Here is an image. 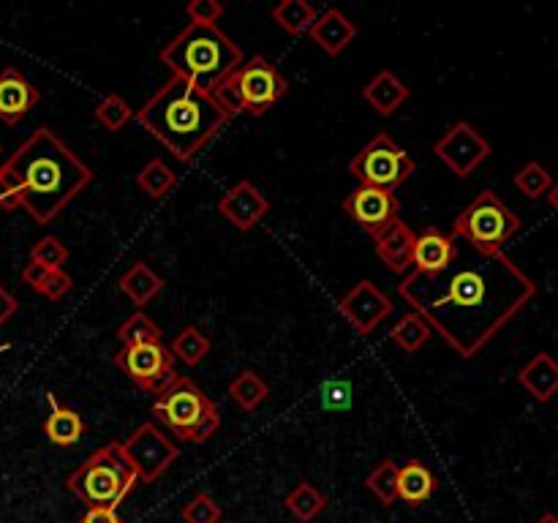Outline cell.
<instances>
[{
    "label": "cell",
    "mask_w": 558,
    "mask_h": 523,
    "mask_svg": "<svg viewBox=\"0 0 558 523\" xmlns=\"http://www.w3.org/2000/svg\"><path fill=\"white\" fill-rule=\"evenodd\" d=\"M398 294L463 360H472L537 297V283L505 251L483 256L458 245L456 262L441 276L412 270Z\"/></svg>",
    "instance_id": "obj_1"
},
{
    "label": "cell",
    "mask_w": 558,
    "mask_h": 523,
    "mask_svg": "<svg viewBox=\"0 0 558 523\" xmlns=\"http://www.w3.org/2000/svg\"><path fill=\"white\" fill-rule=\"evenodd\" d=\"M93 169L41 125L0 163V210H27L38 227H49L87 185Z\"/></svg>",
    "instance_id": "obj_2"
},
{
    "label": "cell",
    "mask_w": 558,
    "mask_h": 523,
    "mask_svg": "<svg viewBox=\"0 0 558 523\" xmlns=\"http://www.w3.org/2000/svg\"><path fill=\"white\" fill-rule=\"evenodd\" d=\"M134 120L150 131L178 161L191 163V158L229 123V114L213 96L178 76H169L167 85L158 87L136 109Z\"/></svg>",
    "instance_id": "obj_3"
},
{
    "label": "cell",
    "mask_w": 558,
    "mask_h": 523,
    "mask_svg": "<svg viewBox=\"0 0 558 523\" xmlns=\"http://www.w3.org/2000/svg\"><path fill=\"white\" fill-rule=\"evenodd\" d=\"M158 60L172 71V76L213 96L245 58L243 49L218 25H189L161 49Z\"/></svg>",
    "instance_id": "obj_4"
},
{
    "label": "cell",
    "mask_w": 558,
    "mask_h": 523,
    "mask_svg": "<svg viewBox=\"0 0 558 523\" xmlns=\"http://www.w3.org/2000/svg\"><path fill=\"white\" fill-rule=\"evenodd\" d=\"M136 483H140V477L131 469L129 458L123 455V445L120 441H109V445L98 447L90 458H85L69 474L65 488L76 499L85 501L87 507H109V510H118L125 501V496L134 490Z\"/></svg>",
    "instance_id": "obj_5"
},
{
    "label": "cell",
    "mask_w": 558,
    "mask_h": 523,
    "mask_svg": "<svg viewBox=\"0 0 558 523\" xmlns=\"http://www.w3.org/2000/svg\"><path fill=\"white\" fill-rule=\"evenodd\" d=\"M289 93V82L265 54H254V58L243 60L238 71L227 76L213 93L218 107L234 118V114H251V118H262L272 104L281 101Z\"/></svg>",
    "instance_id": "obj_6"
},
{
    "label": "cell",
    "mask_w": 558,
    "mask_h": 523,
    "mask_svg": "<svg viewBox=\"0 0 558 523\" xmlns=\"http://www.w3.org/2000/svg\"><path fill=\"white\" fill-rule=\"evenodd\" d=\"M521 232V218L505 205L496 191L485 188L458 212L452 223V238L463 240L472 251L483 256H496L505 251L515 234Z\"/></svg>",
    "instance_id": "obj_7"
},
{
    "label": "cell",
    "mask_w": 558,
    "mask_h": 523,
    "mask_svg": "<svg viewBox=\"0 0 558 523\" xmlns=\"http://www.w3.org/2000/svg\"><path fill=\"white\" fill-rule=\"evenodd\" d=\"M349 172L360 180V185H374V188H385L396 194V188H401L417 172V161L387 131H379L349 161Z\"/></svg>",
    "instance_id": "obj_8"
},
{
    "label": "cell",
    "mask_w": 558,
    "mask_h": 523,
    "mask_svg": "<svg viewBox=\"0 0 558 523\" xmlns=\"http://www.w3.org/2000/svg\"><path fill=\"white\" fill-rule=\"evenodd\" d=\"M210 406L213 398L205 396L199 390V385H194L189 376H178L169 390L156 396V401H153V417L163 428L172 430V436H178L180 441H189L191 430L199 425V419L205 417V412Z\"/></svg>",
    "instance_id": "obj_9"
},
{
    "label": "cell",
    "mask_w": 558,
    "mask_h": 523,
    "mask_svg": "<svg viewBox=\"0 0 558 523\" xmlns=\"http://www.w3.org/2000/svg\"><path fill=\"white\" fill-rule=\"evenodd\" d=\"M114 365L134 381L140 390L150 392L153 398L161 396L178 379L174 357L169 346L161 343H140V346H123L114 354Z\"/></svg>",
    "instance_id": "obj_10"
},
{
    "label": "cell",
    "mask_w": 558,
    "mask_h": 523,
    "mask_svg": "<svg viewBox=\"0 0 558 523\" xmlns=\"http://www.w3.org/2000/svg\"><path fill=\"white\" fill-rule=\"evenodd\" d=\"M123 445V455L129 458L131 469L136 472L140 483H156L169 466L180 458L178 445L163 434L158 425L142 423L140 428H134V434L129 436Z\"/></svg>",
    "instance_id": "obj_11"
},
{
    "label": "cell",
    "mask_w": 558,
    "mask_h": 523,
    "mask_svg": "<svg viewBox=\"0 0 558 523\" xmlns=\"http://www.w3.org/2000/svg\"><path fill=\"white\" fill-rule=\"evenodd\" d=\"M434 153L458 178H469L490 156V142L466 120H458L434 145Z\"/></svg>",
    "instance_id": "obj_12"
},
{
    "label": "cell",
    "mask_w": 558,
    "mask_h": 523,
    "mask_svg": "<svg viewBox=\"0 0 558 523\" xmlns=\"http://www.w3.org/2000/svg\"><path fill=\"white\" fill-rule=\"evenodd\" d=\"M392 300L390 294L381 292L374 281L363 278L354 283L341 300H338V314L354 327L357 336H371L387 316L392 314Z\"/></svg>",
    "instance_id": "obj_13"
},
{
    "label": "cell",
    "mask_w": 558,
    "mask_h": 523,
    "mask_svg": "<svg viewBox=\"0 0 558 523\" xmlns=\"http://www.w3.org/2000/svg\"><path fill=\"white\" fill-rule=\"evenodd\" d=\"M343 212L374 238L379 229L396 221L398 212H401V202H398V196L392 191L374 188V185H357L343 199Z\"/></svg>",
    "instance_id": "obj_14"
},
{
    "label": "cell",
    "mask_w": 558,
    "mask_h": 523,
    "mask_svg": "<svg viewBox=\"0 0 558 523\" xmlns=\"http://www.w3.org/2000/svg\"><path fill=\"white\" fill-rule=\"evenodd\" d=\"M218 212L232 223L238 232H251L262 218L270 212V202L251 180H240L218 199Z\"/></svg>",
    "instance_id": "obj_15"
},
{
    "label": "cell",
    "mask_w": 558,
    "mask_h": 523,
    "mask_svg": "<svg viewBox=\"0 0 558 523\" xmlns=\"http://www.w3.org/2000/svg\"><path fill=\"white\" fill-rule=\"evenodd\" d=\"M41 101L38 87L16 65L0 71V120L5 125H20Z\"/></svg>",
    "instance_id": "obj_16"
},
{
    "label": "cell",
    "mask_w": 558,
    "mask_h": 523,
    "mask_svg": "<svg viewBox=\"0 0 558 523\" xmlns=\"http://www.w3.org/2000/svg\"><path fill=\"white\" fill-rule=\"evenodd\" d=\"M456 256L458 240L436 227H428L425 232L417 234V240H414L412 265L414 272H420V276H441V272L456 262Z\"/></svg>",
    "instance_id": "obj_17"
},
{
    "label": "cell",
    "mask_w": 558,
    "mask_h": 523,
    "mask_svg": "<svg viewBox=\"0 0 558 523\" xmlns=\"http://www.w3.org/2000/svg\"><path fill=\"white\" fill-rule=\"evenodd\" d=\"M414 240H417V232L407 221L396 218V221H390L385 229H379L374 234L376 256L385 262L387 270H392L396 276H403L409 270V265H412Z\"/></svg>",
    "instance_id": "obj_18"
},
{
    "label": "cell",
    "mask_w": 558,
    "mask_h": 523,
    "mask_svg": "<svg viewBox=\"0 0 558 523\" xmlns=\"http://www.w3.org/2000/svg\"><path fill=\"white\" fill-rule=\"evenodd\" d=\"M308 36L311 41L319 44L322 52H327L330 58H338L357 38V25L341 9H327L325 14L316 16Z\"/></svg>",
    "instance_id": "obj_19"
},
{
    "label": "cell",
    "mask_w": 558,
    "mask_h": 523,
    "mask_svg": "<svg viewBox=\"0 0 558 523\" xmlns=\"http://www.w3.org/2000/svg\"><path fill=\"white\" fill-rule=\"evenodd\" d=\"M409 96H412V90H409V87L398 80L396 71L390 69L379 71V74L363 87L365 104H368L376 114H381V118H392V114L409 101Z\"/></svg>",
    "instance_id": "obj_20"
},
{
    "label": "cell",
    "mask_w": 558,
    "mask_h": 523,
    "mask_svg": "<svg viewBox=\"0 0 558 523\" xmlns=\"http://www.w3.org/2000/svg\"><path fill=\"white\" fill-rule=\"evenodd\" d=\"M518 381H521V387L529 396L537 398L539 403H548L558 392V360L548 352L534 354V357L518 370Z\"/></svg>",
    "instance_id": "obj_21"
},
{
    "label": "cell",
    "mask_w": 558,
    "mask_h": 523,
    "mask_svg": "<svg viewBox=\"0 0 558 523\" xmlns=\"http://www.w3.org/2000/svg\"><path fill=\"white\" fill-rule=\"evenodd\" d=\"M47 403H49V414L41 425L44 436L58 447H74L87 430L82 414L74 412V409L63 406V403H58V398H54L52 392H47Z\"/></svg>",
    "instance_id": "obj_22"
},
{
    "label": "cell",
    "mask_w": 558,
    "mask_h": 523,
    "mask_svg": "<svg viewBox=\"0 0 558 523\" xmlns=\"http://www.w3.org/2000/svg\"><path fill=\"white\" fill-rule=\"evenodd\" d=\"M436 488H439V479L423 461L412 458L398 466V499L407 501L409 507L425 504L436 494Z\"/></svg>",
    "instance_id": "obj_23"
},
{
    "label": "cell",
    "mask_w": 558,
    "mask_h": 523,
    "mask_svg": "<svg viewBox=\"0 0 558 523\" xmlns=\"http://www.w3.org/2000/svg\"><path fill=\"white\" fill-rule=\"evenodd\" d=\"M118 287H120V292L131 300V303L140 305V308H145L153 297H158V294H161L163 278L158 276V272L153 270L147 262H134V265H131L129 270L120 276Z\"/></svg>",
    "instance_id": "obj_24"
},
{
    "label": "cell",
    "mask_w": 558,
    "mask_h": 523,
    "mask_svg": "<svg viewBox=\"0 0 558 523\" xmlns=\"http://www.w3.org/2000/svg\"><path fill=\"white\" fill-rule=\"evenodd\" d=\"M22 281L47 300H60L74 289V278L63 267H44L38 262H27L22 270Z\"/></svg>",
    "instance_id": "obj_25"
},
{
    "label": "cell",
    "mask_w": 558,
    "mask_h": 523,
    "mask_svg": "<svg viewBox=\"0 0 558 523\" xmlns=\"http://www.w3.org/2000/svg\"><path fill=\"white\" fill-rule=\"evenodd\" d=\"M283 504H287V510L292 512L300 523H311L325 512L327 496L322 494L311 479H300V483L283 496Z\"/></svg>",
    "instance_id": "obj_26"
},
{
    "label": "cell",
    "mask_w": 558,
    "mask_h": 523,
    "mask_svg": "<svg viewBox=\"0 0 558 523\" xmlns=\"http://www.w3.org/2000/svg\"><path fill=\"white\" fill-rule=\"evenodd\" d=\"M229 398H232L243 412H256V409L270 398V387H267V381L262 379L254 368H243L232 381H229Z\"/></svg>",
    "instance_id": "obj_27"
},
{
    "label": "cell",
    "mask_w": 558,
    "mask_h": 523,
    "mask_svg": "<svg viewBox=\"0 0 558 523\" xmlns=\"http://www.w3.org/2000/svg\"><path fill=\"white\" fill-rule=\"evenodd\" d=\"M270 16L278 22L281 31H287L289 36L298 38L311 31V25H314L319 14H316V9L308 0H281L278 5H272Z\"/></svg>",
    "instance_id": "obj_28"
},
{
    "label": "cell",
    "mask_w": 558,
    "mask_h": 523,
    "mask_svg": "<svg viewBox=\"0 0 558 523\" xmlns=\"http://www.w3.org/2000/svg\"><path fill=\"white\" fill-rule=\"evenodd\" d=\"M169 352H172V357L180 360L183 365L196 368V365H199L202 360L210 354V338H207L196 325H189L172 338V343H169Z\"/></svg>",
    "instance_id": "obj_29"
},
{
    "label": "cell",
    "mask_w": 558,
    "mask_h": 523,
    "mask_svg": "<svg viewBox=\"0 0 558 523\" xmlns=\"http://www.w3.org/2000/svg\"><path fill=\"white\" fill-rule=\"evenodd\" d=\"M428 338H430V325L423 319V316L414 314V311H407V314H403L390 330V341L398 343V346L409 354L420 352V349L428 343Z\"/></svg>",
    "instance_id": "obj_30"
},
{
    "label": "cell",
    "mask_w": 558,
    "mask_h": 523,
    "mask_svg": "<svg viewBox=\"0 0 558 523\" xmlns=\"http://www.w3.org/2000/svg\"><path fill=\"white\" fill-rule=\"evenodd\" d=\"M136 185H140L142 194H147L150 199H161V196H167L169 191L178 185V174H174L161 158H153V161H147L145 167L140 169Z\"/></svg>",
    "instance_id": "obj_31"
},
{
    "label": "cell",
    "mask_w": 558,
    "mask_h": 523,
    "mask_svg": "<svg viewBox=\"0 0 558 523\" xmlns=\"http://www.w3.org/2000/svg\"><path fill=\"white\" fill-rule=\"evenodd\" d=\"M365 488L376 496L381 507H392L398 501V463L396 461H381L371 469L365 477Z\"/></svg>",
    "instance_id": "obj_32"
},
{
    "label": "cell",
    "mask_w": 558,
    "mask_h": 523,
    "mask_svg": "<svg viewBox=\"0 0 558 523\" xmlns=\"http://www.w3.org/2000/svg\"><path fill=\"white\" fill-rule=\"evenodd\" d=\"M118 341L123 346H140V343H161L163 341V332L145 311H136L131 314L123 325L118 327Z\"/></svg>",
    "instance_id": "obj_33"
},
{
    "label": "cell",
    "mask_w": 558,
    "mask_h": 523,
    "mask_svg": "<svg viewBox=\"0 0 558 523\" xmlns=\"http://www.w3.org/2000/svg\"><path fill=\"white\" fill-rule=\"evenodd\" d=\"M96 120L107 131H123L125 125L134 120V109H131L129 101H125L123 96H118V93H107V96L98 101Z\"/></svg>",
    "instance_id": "obj_34"
},
{
    "label": "cell",
    "mask_w": 558,
    "mask_h": 523,
    "mask_svg": "<svg viewBox=\"0 0 558 523\" xmlns=\"http://www.w3.org/2000/svg\"><path fill=\"white\" fill-rule=\"evenodd\" d=\"M515 185L529 199H539V196H545L554 188V178H550V172L539 161H529L526 167L518 169Z\"/></svg>",
    "instance_id": "obj_35"
},
{
    "label": "cell",
    "mask_w": 558,
    "mask_h": 523,
    "mask_svg": "<svg viewBox=\"0 0 558 523\" xmlns=\"http://www.w3.org/2000/svg\"><path fill=\"white\" fill-rule=\"evenodd\" d=\"M180 518H183V523H221L223 512L221 504H218L210 494L202 490L194 499L185 501L183 510H180Z\"/></svg>",
    "instance_id": "obj_36"
},
{
    "label": "cell",
    "mask_w": 558,
    "mask_h": 523,
    "mask_svg": "<svg viewBox=\"0 0 558 523\" xmlns=\"http://www.w3.org/2000/svg\"><path fill=\"white\" fill-rule=\"evenodd\" d=\"M31 262H38L44 267H63L69 262V248L63 245V240L49 234V238H41L38 243H33Z\"/></svg>",
    "instance_id": "obj_37"
},
{
    "label": "cell",
    "mask_w": 558,
    "mask_h": 523,
    "mask_svg": "<svg viewBox=\"0 0 558 523\" xmlns=\"http://www.w3.org/2000/svg\"><path fill=\"white\" fill-rule=\"evenodd\" d=\"M185 14H189L191 25H216L223 16V3L221 0H191L185 5Z\"/></svg>",
    "instance_id": "obj_38"
},
{
    "label": "cell",
    "mask_w": 558,
    "mask_h": 523,
    "mask_svg": "<svg viewBox=\"0 0 558 523\" xmlns=\"http://www.w3.org/2000/svg\"><path fill=\"white\" fill-rule=\"evenodd\" d=\"M218 428H221V409H218V403L213 401V406L207 409L205 417L199 419V425L191 430L189 445H205V441H210L213 436L218 434Z\"/></svg>",
    "instance_id": "obj_39"
},
{
    "label": "cell",
    "mask_w": 558,
    "mask_h": 523,
    "mask_svg": "<svg viewBox=\"0 0 558 523\" xmlns=\"http://www.w3.org/2000/svg\"><path fill=\"white\" fill-rule=\"evenodd\" d=\"M80 523H120V515L118 510H109V507H87Z\"/></svg>",
    "instance_id": "obj_40"
},
{
    "label": "cell",
    "mask_w": 558,
    "mask_h": 523,
    "mask_svg": "<svg viewBox=\"0 0 558 523\" xmlns=\"http://www.w3.org/2000/svg\"><path fill=\"white\" fill-rule=\"evenodd\" d=\"M16 311H20V303H16L14 294H11L9 289H5L3 283H0V327H3L5 321H9L11 316L16 314Z\"/></svg>",
    "instance_id": "obj_41"
},
{
    "label": "cell",
    "mask_w": 558,
    "mask_h": 523,
    "mask_svg": "<svg viewBox=\"0 0 558 523\" xmlns=\"http://www.w3.org/2000/svg\"><path fill=\"white\" fill-rule=\"evenodd\" d=\"M548 202H550V207L558 212V183H554V188L548 191Z\"/></svg>",
    "instance_id": "obj_42"
},
{
    "label": "cell",
    "mask_w": 558,
    "mask_h": 523,
    "mask_svg": "<svg viewBox=\"0 0 558 523\" xmlns=\"http://www.w3.org/2000/svg\"><path fill=\"white\" fill-rule=\"evenodd\" d=\"M537 523H558V515H556V512H545V515L539 518Z\"/></svg>",
    "instance_id": "obj_43"
},
{
    "label": "cell",
    "mask_w": 558,
    "mask_h": 523,
    "mask_svg": "<svg viewBox=\"0 0 558 523\" xmlns=\"http://www.w3.org/2000/svg\"><path fill=\"white\" fill-rule=\"evenodd\" d=\"M9 349H11V343H0V354L9 352Z\"/></svg>",
    "instance_id": "obj_44"
},
{
    "label": "cell",
    "mask_w": 558,
    "mask_h": 523,
    "mask_svg": "<svg viewBox=\"0 0 558 523\" xmlns=\"http://www.w3.org/2000/svg\"><path fill=\"white\" fill-rule=\"evenodd\" d=\"M0 153H3V147H0Z\"/></svg>",
    "instance_id": "obj_45"
},
{
    "label": "cell",
    "mask_w": 558,
    "mask_h": 523,
    "mask_svg": "<svg viewBox=\"0 0 558 523\" xmlns=\"http://www.w3.org/2000/svg\"><path fill=\"white\" fill-rule=\"evenodd\" d=\"M221 523H223V521H221Z\"/></svg>",
    "instance_id": "obj_46"
}]
</instances>
